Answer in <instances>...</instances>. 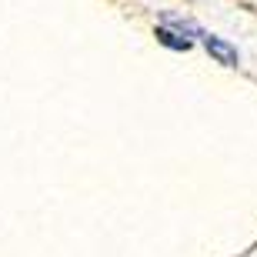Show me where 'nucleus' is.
I'll list each match as a JSON object with an SVG mask.
<instances>
[{
  "instance_id": "obj_2",
  "label": "nucleus",
  "mask_w": 257,
  "mask_h": 257,
  "mask_svg": "<svg viewBox=\"0 0 257 257\" xmlns=\"http://www.w3.org/2000/svg\"><path fill=\"white\" fill-rule=\"evenodd\" d=\"M157 40H161L164 47H171V50H191V40L181 37V34H174V30H167V27L157 30Z\"/></svg>"
},
{
  "instance_id": "obj_1",
  "label": "nucleus",
  "mask_w": 257,
  "mask_h": 257,
  "mask_svg": "<svg viewBox=\"0 0 257 257\" xmlns=\"http://www.w3.org/2000/svg\"><path fill=\"white\" fill-rule=\"evenodd\" d=\"M200 40H204V47L214 54V57L220 60L224 67H237V50L230 47L227 40H220V37H214V34H200Z\"/></svg>"
}]
</instances>
